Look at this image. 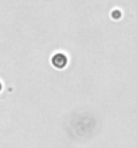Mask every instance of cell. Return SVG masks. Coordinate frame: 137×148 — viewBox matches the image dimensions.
<instances>
[{
  "mask_svg": "<svg viewBox=\"0 0 137 148\" xmlns=\"http://www.w3.org/2000/svg\"><path fill=\"white\" fill-rule=\"evenodd\" d=\"M67 63V57L63 54H55L52 57V65L55 67H59V69H62V67L66 66Z\"/></svg>",
  "mask_w": 137,
  "mask_h": 148,
  "instance_id": "obj_1",
  "label": "cell"
}]
</instances>
